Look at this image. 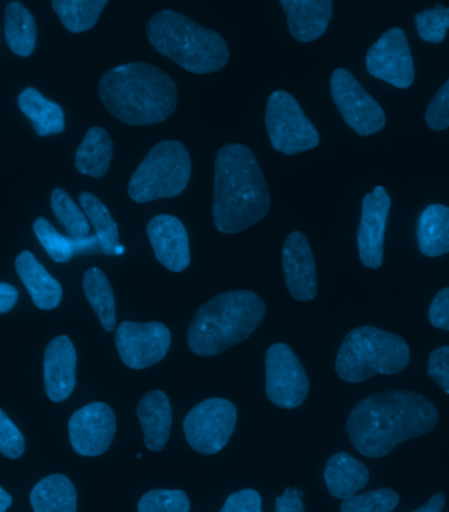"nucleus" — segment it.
I'll list each match as a JSON object with an SVG mask.
<instances>
[{"label": "nucleus", "mask_w": 449, "mask_h": 512, "mask_svg": "<svg viewBox=\"0 0 449 512\" xmlns=\"http://www.w3.org/2000/svg\"><path fill=\"white\" fill-rule=\"evenodd\" d=\"M438 421V409L422 394L393 390L356 405L347 419V434L362 455L381 459L398 444L427 435Z\"/></svg>", "instance_id": "1"}, {"label": "nucleus", "mask_w": 449, "mask_h": 512, "mask_svg": "<svg viewBox=\"0 0 449 512\" xmlns=\"http://www.w3.org/2000/svg\"><path fill=\"white\" fill-rule=\"evenodd\" d=\"M270 191L253 151L229 144L214 165L213 222L218 232L236 234L262 221L270 211Z\"/></svg>", "instance_id": "2"}, {"label": "nucleus", "mask_w": 449, "mask_h": 512, "mask_svg": "<svg viewBox=\"0 0 449 512\" xmlns=\"http://www.w3.org/2000/svg\"><path fill=\"white\" fill-rule=\"evenodd\" d=\"M104 107L134 127L163 123L175 112L178 88L169 74L145 62L113 67L99 83Z\"/></svg>", "instance_id": "3"}, {"label": "nucleus", "mask_w": 449, "mask_h": 512, "mask_svg": "<svg viewBox=\"0 0 449 512\" xmlns=\"http://www.w3.org/2000/svg\"><path fill=\"white\" fill-rule=\"evenodd\" d=\"M266 304L253 291L221 293L201 306L188 329L193 354L214 356L246 341L263 321Z\"/></svg>", "instance_id": "4"}, {"label": "nucleus", "mask_w": 449, "mask_h": 512, "mask_svg": "<svg viewBox=\"0 0 449 512\" xmlns=\"http://www.w3.org/2000/svg\"><path fill=\"white\" fill-rule=\"evenodd\" d=\"M146 35L158 53L190 73H217L228 64L229 48L224 37L180 12L163 10L155 14Z\"/></svg>", "instance_id": "5"}, {"label": "nucleus", "mask_w": 449, "mask_h": 512, "mask_svg": "<svg viewBox=\"0 0 449 512\" xmlns=\"http://www.w3.org/2000/svg\"><path fill=\"white\" fill-rule=\"evenodd\" d=\"M410 362V348L400 335L377 327L351 330L339 348L335 369L343 381L362 383L376 375H396Z\"/></svg>", "instance_id": "6"}, {"label": "nucleus", "mask_w": 449, "mask_h": 512, "mask_svg": "<svg viewBox=\"0 0 449 512\" xmlns=\"http://www.w3.org/2000/svg\"><path fill=\"white\" fill-rule=\"evenodd\" d=\"M191 171L190 153L182 142H159L130 178L129 197L138 204L172 199L186 190Z\"/></svg>", "instance_id": "7"}, {"label": "nucleus", "mask_w": 449, "mask_h": 512, "mask_svg": "<svg viewBox=\"0 0 449 512\" xmlns=\"http://www.w3.org/2000/svg\"><path fill=\"white\" fill-rule=\"evenodd\" d=\"M266 125L272 146L285 155L304 153L320 145L316 127L288 92H272L267 103Z\"/></svg>", "instance_id": "8"}, {"label": "nucleus", "mask_w": 449, "mask_h": 512, "mask_svg": "<svg viewBox=\"0 0 449 512\" xmlns=\"http://www.w3.org/2000/svg\"><path fill=\"white\" fill-rule=\"evenodd\" d=\"M237 407L224 398H208L197 404L184 419V435L201 455L222 451L237 425Z\"/></svg>", "instance_id": "9"}, {"label": "nucleus", "mask_w": 449, "mask_h": 512, "mask_svg": "<svg viewBox=\"0 0 449 512\" xmlns=\"http://www.w3.org/2000/svg\"><path fill=\"white\" fill-rule=\"evenodd\" d=\"M330 90L344 121L359 136H372L385 128L383 107L364 90L350 71L335 70L331 75Z\"/></svg>", "instance_id": "10"}, {"label": "nucleus", "mask_w": 449, "mask_h": 512, "mask_svg": "<svg viewBox=\"0 0 449 512\" xmlns=\"http://www.w3.org/2000/svg\"><path fill=\"white\" fill-rule=\"evenodd\" d=\"M266 393L281 409H296L309 393V379L291 347L276 343L266 355Z\"/></svg>", "instance_id": "11"}, {"label": "nucleus", "mask_w": 449, "mask_h": 512, "mask_svg": "<svg viewBox=\"0 0 449 512\" xmlns=\"http://www.w3.org/2000/svg\"><path fill=\"white\" fill-rule=\"evenodd\" d=\"M171 333L161 322L125 321L117 327L116 347L127 367L141 371L162 362L169 354Z\"/></svg>", "instance_id": "12"}, {"label": "nucleus", "mask_w": 449, "mask_h": 512, "mask_svg": "<svg viewBox=\"0 0 449 512\" xmlns=\"http://www.w3.org/2000/svg\"><path fill=\"white\" fill-rule=\"evenodd\" d=\"M365 65L372 77L402 90L414 83V60L401 28L389 29L369 48Z\"/></svg>", "instance_id": "13"}, {"label": "nucleus", "mask_w": 449, "mask_h": 512, "mask_svg": "<svg viewBox=\"0 0 449 512\" xmlns=\"http://www.w3.org/2000/svg\"><path fill=\"white\" fill-rule=\"evenodd\" d=\"M69 435L71 446L78 455H103L116 435V415L104 402H91L70 418Z\"/></svg>", "instance_id": "14"}, {"label": "nucleus", "mask_w": 449, "mask_h": 512, "mask_svg": "<svg viewBox=\"0 0 449 512\" xmlns=\"http://www.w3.org/2000/svg\"><path fill=\"white\" fill-rule=\"evenodd\" d=\"M392 199L384 187L377 186L363 199L362 220L358 229L360 260L365 267L377 270L384 262V238Z\"/></svg>", "instance_id": "15"}, {"label": "nucleus", "mask_w": 449, "mask_h": 512, "mask_svg": "<svg viewBox=\"0 0 449 512\" xmlns=\"http://www.w3.org/2000/svg\"><path fill=\"white\" fill-rule=\"evenodd\" d=\"M285 284L293 299L301 302L313 301L317 296V268L308 238L293 232L285 239L283 253Z\"/></svg>", "instance_id": "16"}, {"label": "nucleus", "mask_w": 449, "mask_h": 512, "mask_svg": "<svg viewBox=\"0 0 449 512\" xmlns=\"http://www.w3.org/2000/svg\"><path fill=\"white\" fill-rule=\"evenodd\" d=\"M148 237L155 258L171 272L186 271L191 263L186 226L175 216L159 214L148 224Z\"/></svg>", "instance_id": "17"}, {"label": "nucleus", "mask_w": 449, "mask_h": 512, "mask_svg": "<svg viewBox=\"0 0 449 512\" xmlns=\"http://www.w3.org/2000/svg\"><path fill=\"white\" fill-rule=\"evenodd\" d=\"M77 351L73 342L62 335L48 344L44 358L45 392L53 402L67 400L77 384Z\"/></svg>", "instance_id": "18"}, {"label": "nucleus", "mask_w": 449, "mask_h": 512, "mask_svg": "<svg viewBox=\"0 0 449 512\" xmlns=\"http://www.w3.org/2000/svg\"><path fill=\"white\" fill-rule=\"evenodd\" d=\"M281 7L287 14L289 32L300 43L320 39L333 19L330 0H283Z\"/></svg>", "instance_id": "19"}, {"label": "nucleus", "mask_w": 449, "mask_h": 512, "mask_svg": "<svg viewBox=\"0 0 449 512\" xmlns=\"http://www.w3.org/2000/svg\"><path fill=\"white\" fill-rule=\"evenodd\" d=\"M137 417L144 431L146 447L161 452L170 439L172 409L169 397L162 390H153L141 398L137 406Z\"/></svg>", "instance_id": "20"}, {"label": "nucleus", "mask_w": 449, "mask_h": 512, "mask_svg": "<svg viewBox=\"0 0 449 512\" xmlns=\"http://www.w3.org/2000/svg\"><path fill=\"white\" fill-rule=\"evenodd\" d=\"M16 272L39 309H56L62 300V287L31 251H23L15 260Z\"/></svg>", "instance_id": "21"}, {"label": "nucleus", "mask_w": 449, "mask_h": 512, "mask_svg": "<svg viewBox=\"0 0 449 512\" xmlns=\"http://www.w3.org/2000/svg\"><path fill=\"white\" fill-rule=\"evenodd\" d=\"M323 476L330 494L344 501L365 488L369 481V470L350 453L341 452L330 457Z\"/></svg>", "instance_id": "22"}, {"label": "nucleus", "mask_w": 449, "mask_h": 512, "mask_svg": "<svg viewBox=\"0 0 449 512\" xmlns=\"http://www.w3.org/2000/svg\"><path fill=\"white\" fill-rule=\"evenodd\" d=\"M18 104L20 111L28 117L40 137L64 132V109L52 100L46 99L36 88H25L19 95Z\"/></svg>", "instance_id": "23"}, {"label": "nucleus", "mask_w": 449, "mask_h": 512, "mask_svg": "<svg viewBox=\"0 0 449 512\" xmlns=\"http://www.w3.org/2000/svg\"><path fill=\"white\" fill-rule=\"evenodd\" d=\"M418 247L430 258L449 253V208L442 204H431L418 220Z\"/></svg>", "instance_id": "24"}, {"label": "nucleus", "mask_w": 449, "mask_h": 512, "mask_svg": "<svg viewBox=\"0 0 449 512\" xmlns=\"http://www.w3.org/2000/svg\"><path fill=\"white\" fill-rule=\"evenodd\" d=\"M77 502V489L64 474L45 477L31 493L35 512H77Z\"/></svg>", "instance_id": "25"}, {"label": "nucleus", "mask_w": 449, "mask_h": 512, "mask_svg": "<svg viewBox=\"0 0 449 512\" xmlns=\"http://www.w3.org/2000/svg\"><path fill=\"white\" fill-rule=\"evenodd\" d=\"M112 157L113 142L107 130L92 127L75 154V167L83 175L103 178L111 166Z\"/></svg>", "instance_id": "26"}, {"label": "nucleus", "mask_w": 449, "mask_h": 512, "mask_svg": "<svg viewBox=\"0 0 449 512\" xmlns=\"http://www.w3.org/2000/svg\"><path fill=\"white\" fill-rule=\"evenodd\" d=\"M6 41L20 57H29L36 48L37 25L35 18L22 3L11 2L4 12Z\"/></svg>", "instance_id": "27"}, {"label": "nucleus", "mask_w": 449, "mask_h": 512, "mask_svg": "<svg viewBox=\"0 0 449 512\" xmlns=\"http://www.w3.org/2000/svg\"><path fill=\"white\" fill-rule=\"evenodd\" d=\"M83 291L95 310L103 329L112 333L116 329V302L111 283L100 268L92 267L83 276Z\"/></svg>", "instance_id": "28"}, {"label": "nucleus", "mask_w": 449, "mask_h": 512, "mask_svg": "<svg viewBox=\"0 0 449 512\" xmlns=\"http://www.w3.org/2000/svg\"><path fill=\"white\" fill-rule=\"evenodd\" d=\"M79 204L94 226L100 250L106 255H117V250L120 249L119 228L106 205L90 192L79 195Z\"/></svg>", "instance_id": "29"}, {"label": "nucleus", "mask_w": 449, "mask_h": 512, "mask_svg": "<svg viewBox=\"0 0 449 512\" xmlns=\"http://www.w3.org/2000/svg\"><path fill=\"white\" fill-rule=\"evenodd\" d=\"M52 4L61 23L73 33L94 28L107 6L106 0H54Z\"/></svg>", "instance_id": "30"}, {"label": "nucleus", "mask_w": 449, "mask_h": 512, "mask_svg": "<svg viewBox=\"0 0 449 512\" xmlns=\"http://www.w3.org/2000/svg\"><path fill=\"white\" fill-rule=\"evenodd\" d=\"M52 211L60 224L73 239L86 238L90 233V224L85 212L74 203L73 199L61 188H56L50 199Z\"/></svg>", "instance_id": "31"}, {"label": "nucleus", "mask_w": 449, "mask_h": 512, "mask_svg": "<svg viewBox=\"0 0 449 512\" xmlns=\"http://www.w3.org/2000/svg\"><path fill=\"white\" fill-rule=\"evenodd\" d=\"M398 503L400 495L393 489L385 488L344 499L341 512H392Z\"/></svg>", "instance_id": "32"}, {"label": "nucleus", "mask_w": 449, "mask_h": 512, "mask_svg": "<svg viewBox=\"0 0 449 512\" xmlns=\"http://www.w3.org/2000/svg\"><path fill=\"white\" fill-rule=\"evenodd\" d=\"M33 230L41 246L44 247L46 253L57 263H67L73 258L74 246L73 239L66 238L57 232L52 224L45 218H37L33 224Z\"/></svg>", "instance_id": "33"}, {"label": "nucleus", "mask_w": 449, "mask_h": 512, "mask_svg": "<svg viewBox=\"0 0 449 512\" xmlns=\"http://www.w3.org/2000/svg\"><path fill=\"white\" fill-rule=\"evenodd\" d=\"M190 509V498L183 490H151L138 502V512H190Z\"/></svg>", "instance_id": "34"}, {"label": "nucleus", "mask_w": 449, "mask_h": 512, "mask_svg": "<svg viewBox=\"0 0 449 512\" xmlns=\"http://www.w3.org/2000/svg\"><path fill=\"white\" fill-rule=\"evenodd\" d=\"M418 36L426 43L442 44L449 29V7L436 4L435 8L415 15Z\"/></svg>", "instance_id": "35"}, {"label": "nucleus", "mask_w": 449, "mask_h": 512, "mask_svg": "<svg viewBox=\"0 0 449 512\" xmlns=\"http://www.w3.org/2000/svg\"><path fill=\"white\" fill-rule=\"evenodd\" d=\"M25 451V440L15 423L0 409V452L7 459H19Z\"/></svg>", "instance_id": "36"}, {"label": "nucleus", "mask_w": 449, "mask_h": 512, "mask_svg": "<svg viewBox=\"0 0 449 512\" xmlns=\"http://www.w3.org/2000/svg\"><path fill=\"white\" fill-rule=\"evenodd\" d=\"M426 123L428 128L436 132L449 128V79L436 92L430 106L427 107Z\"/></svg>", "instance_id": "37"}, {"label": "nucleus", "mask_w": 449, "mask_h": 512, "mask_svg": "<svg viewBox=\"0 0 449 512\" xmlns=\"http://www.w3.org/2000/svg\"><path fill=\"white\" fill-rule=\"evenodd\" d=\"M428 376L449 394V346L432 351L428 358Z\"/></svg>", "instance_id": "38"}, {"label": "nucleus", "mask_w": 449, "mask_h": 512, "mask_svg": "<svg viewBox=\"0 0 449 512\" xmlns=\"http://www.w3.org/2000/svg\"><path fill=\"white\" fill-rule=\"evenodd\" d=\"M220 512H262V498L257 490L237 491L226 499Z\"/></svg>", "instance_id": "39"}, {"label": "nucleus", "mask_w": 449, "mask_h": 512, "mask_svg": "<svg viewBox=\"0 0 449 512\" xmlns=\"http://www.w3.org/2000/svg\"><path fill=\"white\" fill-rule=\"evenodd\" d=\"M428 318L436 329L449 331V287L443 288L435 296L428 309Z\"/></svg>", "instance_id": "40"}, {"label": "nucleus", "mask_w": 449, "mask_h": 512, "mask_svg": "<svg viewBox=\"0 0 449 512\" xmlns=\"http://www.w3.org/2000/svg\"><path fill=\"white\" fill-rule=\"evenodd\" d=\"M304 491L297 488H287L281 497L276 498V512H305Z\"/></svg>", "instance_id": "41"}, {"label": "nucleus", "mask_w": 449, "mask_h": 512, "mask_svg": "<svg viewBox=\"0 0 449 512\" xmlns=\"http://www.w3.org/2000/svg\"><path fill=\"white\" fill-rule=\"evenodd\" d=\"M18 299L19 292L14 285L0 283V313H8L14 309Z\"/></svg>", "instance_id": "42"}, {"label": "nucleus", "mask_w": 449, "mask_h": 512, "mask_svg": "<svg viewBox=\"0 0 449 512\" xmlns=\"http://www.w3.org/2000/svg\"><path fill=\"white\" fill-rule=\"evenodd\" d=\"M446 501V494L439 491V493L432 495V498H430V501H428L426 505L419 507V509L413 512H443Z\"/></svg>", "instance_id": "43"}, {"label": "nucleus", "mask_w": 449, "mask_h": 512, "mask_svg": "<svg viewBox=\"0 0 449 512\" xmlns=\"http://www.w3.org/2000/svg\"><path fill=\"white\" fill-rule=\"evenodd\" d=\"M12 505V497L0 486V512H6Z\"/></svg>", "instance_id": "44"}]
</instances>
